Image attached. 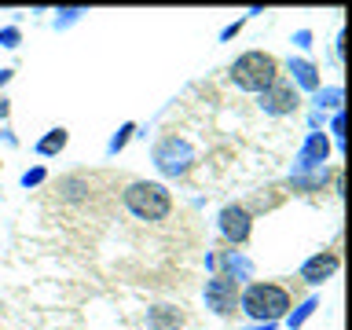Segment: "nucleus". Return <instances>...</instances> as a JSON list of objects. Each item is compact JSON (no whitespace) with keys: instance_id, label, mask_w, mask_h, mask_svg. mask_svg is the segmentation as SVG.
I'll return each mask as SVG.
<instances>
[{"instance_id":"9d476101","label":"nucleus","mask_w":352,"mask_h":330,"mask_svg":"<svg viewBox=\"0 0 352 330\" xmlns=\"http://www.w3.org/2000/svg\"><path fill=\"white\" fill-rule=\"evenodd\" d=\"M330 158V140H327V132L319 129V132H308L305 143H301V151H297V158H294V169H308V165H327Z\"/></svg>"},{"instance_id":"1a4fd4ad","label":"nucleus","mask_w":352,"mask_h":330,"mask_svg":"<svg viewBox=\"0 0 352 330\" xmlns=\"http://www.w3.org/2000/svg\"><path fill=\"white\" fill-rule=\"evenodd\" d=\"M213 272L231 283H242V279H253V261L242 257L239 250H224V253H213Z\"/></svg>"},{"instance_id":"9b49d317","label":"nucleus","mask_w":352,"mask_h":330,"mask_svg":"<svg viewBox=\"0 0 352 330\" xmlns=\"http://www.w3.org/2000/svg\"><path fill=\"white\" fill-rule=\"evenodd\" d=\"M330 180V165H308V169H290V187L301 195L323 191Z\"/></svg>"},{"instance_id":"6e6552de","label":"nucleus","mask_w":352,"mask_h":330,"mask_svg":"<svg viewBox=\"0 0 352 330\" xmlns=\"http://www.w3.org/2000/svg\"><path fill=\"white\" fill-rule=\"evenodd\" d=\"M338 268H341V257L334 250H323V253H312V257L301 264V279L308 286H323L327 279H334V275H338Z\"/></svg>"},{"instance_id":"412c9836","label":"nucleus","mask_w":352,"mask_h":330,"mask_svg":"<svg viewBox=\"0 0 352 330\" xmlns=\"http://www.w3.org/2000/svg\"><path fill=\"white\" fill-rule=\"evenodd\" d=\"M330 132H334L338 147L345 151V110H334V121H330Z\"/></svg>"},{"instance_id":"dca6fc26","label":"nucleus","mask_w":352,"mask_h":330,"mask_svg":"<svg viewBox=\"0 0 352 330\" xmlns=\"http://www.w3.org/2000/svg\"><path fill=\"white\" fill-rule=\"evenodd\" d=\"M316 308H319V297H308V301H301V305H297V312H290V316H286V327H290V330L305 327L308 319L316 316Z\"/></svg>"},{"instance_id":"39448f33","label":"nucleus","mask_w":352,"mask_h":330,"mask_svg":"<svg viewBox=\"0 0 352 330\" xmlns=\"http://www.w3.org/2000/svg\"><path fill=\"white\" fill-rule=\"evenodd\" d=\"M257 107L268 118H286V114H294V110L301 107V96H297V88L286 81V77H279L272 88H264V92L257 96Z\"/></svg>"},{"instance_id":"f3484780","label":"nucleus","mask_w":352,"mask_h":330,"mask_svg":"<svg viewBox=\"0 0 352 330\" xmlns=\"http://www.w3.org/2000/svg\"><path fill=\"white\" fill-rule=\"evenodd\" d=\"M136 136V121H125L114 136H110V143H107V154H118V151H125V143Z\"/></svg>"},{"instance_id":"7ed1b4c3","label":"nucleus","mask_w":352,"mask_h":330,"mask_svg":"<svg viewBox=\"0 0 352 330\" xmlns=\"http://www.w3.org/2000/svg\"><path fill=\"white\" fill-rule=\"evenodd\" d=\"M231 85L242 88V92H253L261 96L264 88H272L275 81H279V59L268 52H242L235 63H231Z\"/></svg>"},{"instance_id":"393cba45","label":"nucleus","mask_w":352,"mask_h":330,"mask_svg":"<svg viewBox=\"0 0 352 330\" xmlns=\"http://www.w3.org/2000/svg\"><path fill=\"white\" fill-rule=\"evenodd\" d=\"M8 114H11V103H8L4 96H0V118H8Z\"/></svg>"},{"instance_id":"a211bd4d","label":"nucleus","mask_w":352,"mask_h":330,"mask_svg":"<svg viewBox=\"0 0 352 330\" xmlns=\"http://www.w3.org/2000/svg\"><path fill=\"white\" fill-rule=\"evenodd\" d=\"M81 15H88L85 8H59V11H55V30H66V26H74V22L81 19Z\"/></svg>"},{"instance_id":"f8f14e48","label":"nucleus","mask_w":352,"mask_h":330,"mask_svg":"<svg viewBox=\"0 0 352 330\" xmlns=\"http://www.w3.org/2000/svg\"><path fill=\"white\" fill-rule=\"evenodd\" d=\"M286 74H290L294 88H305V92H319L323 81H319V66L308 59H286Z\"/></svg>"},{"instance_id":"4be33fe9","label":"nucleus","mask_w":352,"mask_h":330,"mask_svg":"<svg viewBox=\"0 0 352 330\" xmlns=\"http://www.w3.org/2000/svg\"><path fill=\"white\" fill-rule=\"evenodd\" d=\"M59 187H63V195H66V198H77L81 191H88V184H85V180H77V176H70V180H63Z\"/></svg>"},{"instance_id":"bb28decb","label":"nucleus","mask_w":352,"mask_h":330,"mask_svg":"<svg viewBox=\"0 0 352 330\" xmlns=\"http://www.w3.org/2000/svg\"><path fill=\"white\" fill-rule=\"evenodd\" d=\"M242 330H275V323H253V327H242Z\"/></svg>"},{"instance_id":"f257e3e1","label":"nucleus","mask_w":352,"mask_h":330,"mask_svg":"<svg viewBox=\"0 0 352 330\" xmlns=\"http://www.w3.org/2000/svg\"><path fill=\"white\" fill-rule=\"evenodd\" d=\"M239 308L246 312L253 323H279L294 312V301L279 283H250L246 290H239Z\"/></svg>"},{"instance_id":"a878e982","label":"nucleus","mask_w":352,"mask_h":330,"mask_svg":"<svg viewBox=\"0 0 352 330\" xmlns=\"http://www.w3.org/2000/svg\"><path fill=\"white\" fill-rule=\"evenodd\" d=\"M11 77H15V70H0V88H4V85L11 81Z\"/></svg>"},{"instance_id":"aec40b11","label":"nucleus","mask_w":352,"mask_h":330,"mask_svg":"<svg viewBox=\"0 0 352 330\" xmlns=\"http://www.w3.org/2000/svg\"><path fill=\"white\" fill-rule=\"evenodd\" d=\"M22 44V30L19 26H4L0 30V48H19Z\"/></svg>"},{"instance_id":"ddd939ff","label":"nucleus","mask_w":352,"mask_h":330,"mask_svg":"<svg viewBox=\"0 0 352 330\" xmlns=\"http://www.w3.org/2000/svg\"><path fill=\"white\" fill-rule=\"evenodd\" d=\"M180 327H184V308H176V305L147 308V330H180Z\"/></svg>"},{"instance_id":"423d86ee","label":"nucleus","mask_w":352,"mask_h":330,"mask_svg":"<svg viewBox=\"0 0 352 330\" xmlns=\"http://www.w3.org/2000/svg\"><path fill=\"white\" fill-rule=\"evenodd\" d=\"M217 228H220V235H224V242H231V246H242V242H250V235H253V213H250L246 206L231 202V206L220 209Z\"/></svg>"},{"instance_id":"20e7f679","label":"nucleus","mask_w":352,"mask_h":330,"mask_svg":"<svg viewBox=\"0 0 352 330\" xmlns=\"http://www.w3.org/2000/svg\"><path fill=\"white\" fill-rule=\"evenodd\" d=\"M151 162L154 169H158L162 176H169V180H176V176H187L195 165V147L187 143L184 136H165L154 143L151 151Z\"/></svg>"},{"instance_id":"b1692460","label":"nucleus","mask_w":352,"mask_h":330,"mask_svg":"<svg viewBox=\"0 0 352 330\" xmlns=\"http://www.w3.org/2000/svg\"><path fill=\"white\" fill-rule=\"evenodd\" d=\"M239 30H242V19H239V22H231V26H224V30H220V41H231V37H235Z\"/></svg>"},{"instance_id":"f03ea898","label":"nucleus","mask_w":352,"mask_h":330,"mask_svg":"<svg viewBox=\"0 0 352 330\" xmlns=\"http://www.w3.org/2000/svg\"><path fill=\"white\" fill-rule=\"evenodd\" d=\"M121 202L136 220H147V224H158L173 213V191L158 180H132L125 191H121Z\"/></svg>"},{"instance_id":"0eeeda50","label":"nucleus","mask_w":352,"mask_h":330,"mask_svg":"<svg viewBox=\"0 0 352 330\" xmlns=\"http://www.w3.org/2000/svg\"><path fill=\"white\" fill-rule=\"evenodd\" d=\"M202 297H206V308L213 316H231L239 305V283L224 279V275H213V279H206Z\"/></svg>"},{"instance_id":"6ab92c4d","label":"nucleus","mask_w":352,"mask_h":330,"mask_svg":"<svg viewBox=\"0 0 352 330\" xmlns=\"http://www.w3.org/2000/svg\"><path fill=\"white\" fill-rule=\"evenodd\" d=\"M44 180H48V169H44V165H33V169H26L19 176V184L26 187V191H30V187H41Z\"/></svg>"},{"instance_id":"5701e85b","label":"nucleus","mask_w":352,"mask_h":330,"mask_svg":"<svg viewBox=\"0 0 352 330\" xmlns=\"http://www.w3.org/2000/svg\"><path fill=\"white\" fill-rule=\"evenodd\" d=\"M294 44H297L301 52H308V48H312V30H297V33H294Z\"/></svg>"},{"instance_id":"2eb2a0df","label":"nucleus","mask_w":352,"mask_h":330,"mask_svg":"<svg viewBox=\"0 0 352 330\" xmlns=\"http://www.w3.org/2000/svg\"><path fill=\"white\" fill-rule=\"evenodd\" d=\"M312 103H316V114H323V110H341V103H345V88L341 85L319 88V92H312Z\"/></svg>"},{"instance_id":"4468645a","label":"nucleus","mask_w":352,"mask_h":330,"mask_svg":"<svg viewBox=\"0 0 352 330\" xmlns=\"http://www.w3.org/2000/svg\"><path fill=\"white\" fill-rule=\"evenodd\" d=\"M66 143H70V132L59 125V129H48V132H44L33 151H37L41 158H55V154H63V151H66Z\"/></svg>"}]
</instances>
